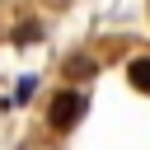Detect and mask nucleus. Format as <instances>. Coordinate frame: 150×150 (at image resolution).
Instances as JSON below:
<instances>
[{
  "mask_svg": "<svg viewBox=\"0 0 150 150\" xmlns=\"http://www.w3.org/2000/svg\"><path fill=\"white\" fill-rule=\"evenodd\" d=\"M84 108H89V98H84L80 89H61V94H52V103H47V127H52V131H70V127L84 117Z\"/></svg>",
  "mask_w": 150,
  "mask_h": 150,
  "instance_id": "f257e3e1",
  "label": "nucleus"
},
{
  "mask_svg": "<svg viewBox=\"0 0 150 150\" xmlns=\"http://www.w3.org/2000/svg\"><path fill=\"white\" fill-rule=\"evenodd\" d=\"M66 70H70V75H75V80H89V75H94V70H98V66H94V61H89V56H70V61H66Z\"/></svg>",
  "mask_w": 150,
  "mask_h": 150,
  "instance_id": "7ed1b4c3",
  "label": "nucleus"
},
{
  "mask_svg": "<svg viewBox=\"0 0 150 150\" xmlns=\"http://www.w3.org/2000/svg\"><path fill=\"white\" fill-rule=\"evenodd\" d=\"M127 84L141 89V94H150V56H131L127 61Z\"/></svg>",
  "mask_w": 150,
  "mask_h": 150,
  "instance_id": "f03ea898",
  "label": "nucleus"
},
{
  "mask_svg": "<svg viewBox=\"0 0 150 150\" xmlns=\"http://www.w3.org/2000/svg\"><path fill=\"white\" fill-rule=\"evenodd\" d=\"M38 33H42V28H38V23H23V28H19V33H14V42H38Z\"/></svg>",
  "mask_w": 150,
  "mask_h": 150,
  "instance_id": "20e7f679",
  "label": "nucleus"
}]
</instances>
